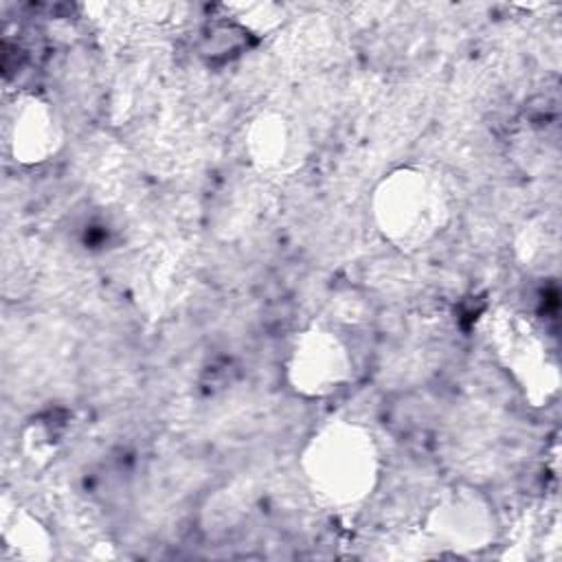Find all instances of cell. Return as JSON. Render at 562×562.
<instances>
[{"label": "cell", "mask_w": 562, "mask_h": 562, "mask_svg": "<svg viewBox=\"0 0 562 562\" xmlns=\"http://www.w3.org/2000/svg\"><path fill=\"white\" fill-rule=\"evenodd\" d=\"M224 9L235 26L257 37L272 33L285 20L283 7L274 2H231L224 4Z\"/></svg>", "instance_id": "9"}, {"label": "cell", "mask_w": 562, "mask_h": 562, "mask_svg": "<svg viewBox=\"0 0 562 562\" xmlns=\"http://www.w3.org/2000/svg\"><path fill=\"white\" fill-rule=\"evenodd\" d=\"M375 231L391 246L417 250L435 241L452 220V200L441 176L422 165L386 171L369 200Z\"/></svg>", "instance_id": "2"}, {"label": "cell", "mask_w": 562, "mask_h": 562, "mask_svg": "<svg viewBox=\"0 0 562 562\" xmlns=\"http://www.w3.org/2000/svg\"><path fill=\"white\" fill-rule=\"evenodd\" d=\"M283 369L294 395L325 400L351 382L353 353L338 331L314 323L294 336Z\"/></svg>", "instance_id": "5"}, {"label": "cell", "mask_w": 562, "mask_h": 562, "mask_svg": "<svg viewBox=\"0 0 562 562\" xmlns=\"http://www.w3.org/2000/svg\"><path fill=\"white\" fill-rule=\"evenodd\" d=\"M244 156L248 165L270 178H290L310 158V134L305 123L281 108L259 110L244 130Z\"/></svg>", "instance_id": "6"}, {"label": "cell", "mask_w": 562, "mask_h": 562, "mask_svg": "<svg viewBox=\"0 0 562 562\" xmlns=\"http://www.w3.org/2000/svg\"><path fill=\"white\" fill-rule=\"evenodd\" d=\"M501 522L494 503L474 485L443 487L424 516V531L439 549L470 555L487 549L498 536Z\"/></svg>", "instance_id": "4"}, {"label": "cell", "mask_w": 562, "mask_h": 562, "mask_svg": "<svg viewBox=\"0 0 562 562\" xmlns=\"http://www.w3.org/2000/svg\"><path fill=\"white\" fill-rule=\"evenodd\" d=\"M64 140V121L46 97L24 92L7 105L4 145L18 165H46L61 151Z\"/></svg>", "instance_id": "7"}, {"label": "cell", "mask_w": 562, "mask_h": 562, "mask_svg": "<svg viewBox=\"0 0 562 562\" xmlns=\"http://www.w3.org/2000/svg\"><path fill=\"white\" fill-rule=\"evenodd\" d=\"M483 338L525 402L547 408L560 393V362L544 334L525 314L496 307L481 321Z\"/></svg>", "instance_id": "3"}, {"label": "cell", "mask_w": 562, "mask_h": 562, "mask_svg": "<svg viewBox=\"0 0 562 562\" xmlns=\"http://www.w3.org/2000/svg\"><path fill=\"white\" fill-rule=\"evenodd\" d=\"M0 542L2 558L40 562L50 560L55 553V538L46 522L29 507L2 501L0 514Z\"/></svg>", "instance_id": "8"}, {"label": "cell", "mask_w": 562, "mask_h": 562, "mask_svg": "<svg viewBox=\"0 0 562 562\" xmlns=\"http://www.w3.org/2000/svg\"><path fill=\"white\" fill-rule=\"evenodd\" d=\"M310 494L325 507L349 509L373 496L382 457L373 432L351 419L318 426L299 454Z\"/></svg>", "instance_id": "1"}]
</instances>
